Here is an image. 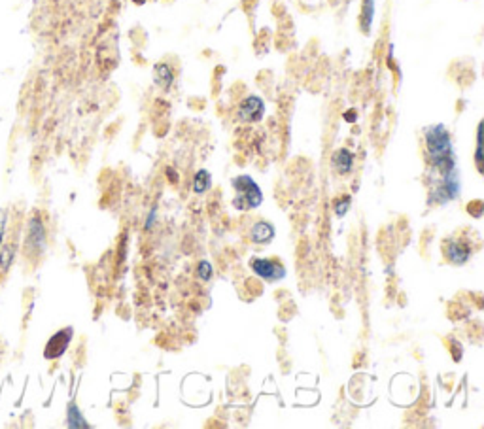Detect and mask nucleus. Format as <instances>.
Masks as SVG:
<instances>
[{
    "mask_svg": "<svg viewBox=\"0 0 484 429\" xmlns=\"http://www.w3.org/2000/svg\"><path fill=\"white\" fill-rule=\"evenodd\" d=\"M425 151H428V161L433 169L439 170V174H451L456 163L452 156V140L445 125H432L424 130Z\"/></svg>",
    "mask_w": 484,
    "mask_h": 429,
    "instance_id": "obj_1",
    "label": "nucleus"
},
{
    "mask_svg": "<svg viewBox=\"0 0 484 429\" xmlns=\"http://www.w3.org/2000/svg\"><path fill=\"white\" fill-rule=\"evenodd\" d=\"M235 189V199H233V209L236 210H254L263 202L262 188L250 178V176H236L231 182Z\"/></svg>",
    "mask_w": 484,
    "mask_h": 429,
    "instance_id": "obj_2",
    "label": "nucleus"
},
{
    "mask_svg": "<svg viewBox=\"0 0 484 429\" xmlns=\"http://www.w3.org/2000/svg\"><path fill=\"white\" fill-rule=\"evenodd\" d=\"M46 248V227L38 216H33L29 220V227H27L25 250L29 255H38L44 252Z\"/></svg>",
    "mask_w": 484,
    "mask_h": 429,
    "instance_id": "obj_3",
    "label": "nucleus"
},
{
    "mask_svg": "<svg viewBox=\"0 0 484 429\" xmlns=\"http://www.w3.org/2000/svg\"><path fill=\"white\" fill-rule=\"evenodd\" d=\"M252 271H254L259 278H263L265 282H280V280L286 278V269L282 265L280 261L276 259H252Z\"/></svg>",
    "mask_w": 484,
    "mask_h": 429,
    "instance_id": "obj_4",
    "label": "nucleus"
},
{
    "mask_svg": "<svg viewBox=\"0 0 484 429\" xmlns=\"http://www.w3.org/2000/svg\"><path fill=\"white\" fill-rule=\"evenodd\" d=\"M263 116H265V103L262 100V97L257 95H250L242 100L241 108H239V117L244 123H257L262 121Z\"/></svg>",
    "mask_w": 484,
    "mask_h": 429,
    "instance_id": "obj_5",
    "label": "nucleus"
},
{
    "mask_svg": "<svg viewBox=\"0 0 484 429\" xmlns=\"http://www.w3.org/2000/svg\"><path fill=\"white\" fill-rule=\"evenodd\" d=\"M73 327H66V329H61L59 333H55L50 343L46 345V350H44V358L46 359H57L61 358L66 352L68 345H70V338H73Z\"/></svg>",
    "mask_w": 484,
    "mask_h": 429,
    "instance_id": "obj_6",
    "label": "nucleus"
},
{
    "mask_svg": "<svg viewBox=\"0 0 484 429\" xmlns=\"http://www.w3.org/2000/svg\"><path fill=\"white\" fill-rule=\"evenodd\" d=\"M15 252H17V231L13 227L12 233H8V236H4L0 244V274H6L15 257Z\"/></svg>",
    "mask_w": 484,
    "mask_h": 429,
    "instance_id": "obj_7",
    "label": "nucleus"
},
{
    "mask_svg": "<svg viewBox=\"0 0 484 429\" xmlns=\"http://www.w3.org/2000/svg\"><path fill=\"white\" fill-rule=\"evenodd\" d=\"M250 239L255 244H269V242L275 239V227L271 223H267V221H257V223H254L252 231H250Z\"/></svg>",
    "mask_w": 484,
    "mask_h": 429,
    "instance_id": "obj_8",
    "label": "nucleus"
},
{
    "mask_svg": "<svg viewBox=\"0 0 484 429\" xmlns=\"http://www.w3.org/2000/svg\"><path fill=\"white\" fill-rule=\"evenodd\" d=\"M471 255V250L467 248V244H462V242H448L446 246V257L456 263V265H464L465 261L469 259Z\"/></svg>",
    "mask_w": 484,
    "mask_h": 429,
    "instance_id": "obj_9",
    "label": "nucleus"
},
{
    "mask_svg": "<svg viewBox=\"0 0 484 429\" xmlns=\"http://www.w3.org/2000/svg\"><path fill=\"white\" fill-rule=\"evenodd\" d=\"M153 80H156V84L161 89H169L170 85L174 84V72H172V68L169 65L159 63V65L153 66Z\"/></svg>",
    "mask_w": 484,
    "mask_h": 429,
    "instance_id": "obj_10",
    "label": "nucleus"
},
{
    "mask_svg": "<svg viewBox=\"0 0 484 429\" xmlns=\"http://www.w3.org/2000/svg\"><path fill=\"white\" fill-rule=\"evenodd\" d=\"M375 4H377V0H361L360 27H361V31H363L365 34L371 33V27H373Z\"/></svg>",
    "mask_w": 484,
    "mask_h": 429,
    "instance_id": "obj_11",
    "label": "nucleus"
},
{
    "mask_svg": "<svg viewBox=\"0 0 484 429\" xmlns=\"http://www.w3.org/2000/svg\"><path fill=\"white\" fill-rule=\"evenodd\" d=\"M352 163H354L352 151H348V150L335 151L333 167L339 174H348V172L352 170Z\"/></svg>",
    "mask_w": 484,
    "mask_h": 429,
    "instance_id": "obj_12",
    "label": "nucleus"
},
{
    "mask_svg": "<svg viewBox=\"0 0 484 429\" xmlns=\"http://www.w3.org/2000/svg\"><path fill=\"white\" fill-rule=\"evenodd\" d=\"M210 186H212V180H210V174L209 170H199L195 174V178H193V193H197V195H203V193H206L210 189Z\"/></svg>",
    "mask_w": 484,
    "mask_h": 429,
    "instance_id": "obj_13",
    "label": "nucleus"
},
{
    "mask_svg": "<svg viewBox=\"0 0 484 429\" xmlns=\"http://www.w3.org/2000/svg\"><path fill=\"white\" fill-rule=\"evenodd\" d=\"M68 426L70 428H87V422H84L82 412H80L78 407L74 403L68 407Z\"/></svg>",
    "mask_w": 484,
    "mask_h": 429,
    "instance_id": "obj_14",
    "label": "nucleus"
},
{
    "mask_svg": "<svg viewBox=\"0 0 484 429\" xmlns=\"http://www.w3.org/2000/svg\"><path fill=\"white\" fill-rule=\"evenodd\" d=\"M197 274H199V278L203 280V282H209L212 278V265H210L209 261H201L199 267H197Z\"/></svg>",
    "mask_w": 484,
    "mask_h": 429,
    "instance_id": "obj_15",
    "label": "nucleus"
},
{
    "mask_svg": "<svg viewBox=\"0 0 484 429\" xmlns=\"http://www.w3.org/2000/svg\"><path fill=\"white\" fill-rule=\"evenodd\" d=\"M348 209H350V197H342V199L335 201V214L339 216V218L347 214Z\"/></svg>",
    "mask_w": 484,
    "mask_h": 429,
    "instance_id": "obj_16",
    "label": "nucleus"
},
{
    "mask_svg": "<svg viewBox=\"0 0 484 429\" xmlns=\"http://www.w3.org/2000/svg\"><path fill=\"white\" fill-rule=\"evenodd\" d=\"M6 223H8V210L0 209V244H2V239H4Z\"/></svg>",
    "mask_w": 484,
    "mask_h": 429,
    "instance_id": "obj_17",
    "label": "nucleus"
},
{
    "mask_svg": "<svg viewBox=\"0 0 484 429\" xmlns=\"http://www.w3.org/2000/svg\"><path fill=\"white\" fill-rule=\"evenodd\" d=\"M345 119H347V121H354V119H356V112H350V114H348V112H347V114H345Z\"/></svg>",
    "mask_w": 484,
    "mask_h": 429,
    "instance_id": "obj_18",
    "label": "nucleus"
}]
</instances>
